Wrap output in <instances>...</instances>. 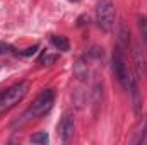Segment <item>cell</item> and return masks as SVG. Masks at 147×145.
Returning a JSON list of instances; mask_svg holds the SVG:
<instances>
[{"label": "cell", "mask_w": 147, "mask_h": 145, "mask_svg": "<svg viewBox=\"0 0 147 145\" xmlns=\"http://www.w3.org/2000/svg\"><path fill=\"white\" fill-rule=\"evenodd\" d=\"M134 62H135V77L140 79L146 75V58H144V51L135 46L134 48Z\"/></svg>", "instance_id": "8992f818"}, {"label": "cell", "mask_w": 147, "mask_h": 145, "mask_svg": "<svg viewBox=\"0 0 147 145\" xmlns=\"http://www.w3.org/2000/svg\"><path fill=\"white\" fill-rule=\"evenodd\" d=\"M53 104H55V91L46 89V91H43L36 99L33 101V104H31L29 109L24 113V116H22V118H24L26 121H28V119H36V118H41V116H45L50 109L53 108Z\"/></svg>", "instance_id": "7a4b0ae2"}, {"label": "cell", "mask_w": 147, "mask_h": 145, "mask_svg": "<svg viewBox=\"0 0 147 145\" xmlns=\"http://www.w3.org/2000/svg\"><path fill=\"white\" fill-rule=\"evenodd\" d=\"M113 73L118 80V84L125 89V91H130V85H132V79L134 75L128 70V65H127V55H125V50L121 46H115L113 50Z\"/></svg>", "instance_id": "6da1fadb"}, {"label": "cell", "mask_w": 147, "mask_h": 145, "mask_svg": "<svg viewBox=\"0 0 147 145\" xmlns=\"http://www.w3.org/2000/svg\"><path fill=\"white\" fill-rule=\"evenodd\" d=\"M28 91H29V84L28 82H19V84L2 91L0 92V113L9 111V109L14 108L16 104H19L26 97Z\"/></svg>", "instance_id": "3957f363"}, {"label": "cell", "mask_w": 147, "mask_h": 145, "mask_svg": "<svg viewBox=\"0 0 147 145\" xmlns=\"http://www.w3.org/2000/svg\"><path fill=\"white\" fill-rule=\"evenodd\" d=\"M31 142L33 144H41V145H46L50 142V137H48V133L46 132H39L36 135H33L31 137Z\"/></svg>", "instance_id": "30bf717a"}, {"label": "cell", "mask_w": 147, "mask_h": 145, "mask_svg": "<svg viewBox=\"0 0 147 145\" xmlns=\"http://www.w3.org/2000/svg\"><path fill=\"white\" fill-rule=\"evenodd\" d=\"M75 75H77L79 79H86V75H87V67H86L82 62H77V65H75Z\"/></svg>", "instance_id": "8fae6325"}, {"label": "cell", "mask_w": 147, "mask_h": 145, "mask_svg": "<svg viewBox=\"0 0 147 145\" xmlns=\"http://www.w3.org/2000/svg\"><path fill=\"white\" fill-rule=\"evenodd\" d=\"M116 44H118V46H121L125 51H127V48H128V44H130V33H128V29H127V26H125V24H121V26H120Z\"/></svg>", "instance_id": "52a82bcc"}, {"label": "cell", "mask_w": 147, "mask_h": 145, "mask_svg": "<svg viewBox=\"0 0 147 145\" xmlns=\"http://www.w3.org/2000/svg\"><path fill=\"white\" fill-rule=\"evenodd\" d=\"M9 48H10V46H9L7 43H3V41H0V55H3V53H7V51H9Z\"/></svg>", "instance_id": "5bb4252c"}, {"label": "cell", "mask_w": 147, "mask_h": 145, "mask_svg": "<svg viewBox=\"0 0 147 145\" xmlns=\"http://www.w3.org/2000/svg\"><path fill=\"white\" fill-rule=\"evenodd\" d=\"M69 2H77V0H69Z\"/></svg>", "instance_id": "9a60e30c"}, {"label": "cell", "mask_w": 147, "mask_h": 145, "mask_svg": "<svg viewBox=\"0 0 147 145\" xmlns=\"http://www.w3.org/2000/svg\"><path fill=\"white\" fill-rule=\"evenodd\" d=\"M57 130H58V137H60L63 142H69V140H70V137L74 135V116L70 113H65V114L62 116V119H60Z\"/></svg>", "instance_id": "5b68a950"}, {"label": "cell", "mask_w": 147, "mask_h": 145, "mask_svg": "<svg viewBox=\"0 0 147 145\" xmlns=\"http://www.w3.org/2000/svg\"><path fill=\"white\" fill-rule=\"evenodd\" d=\"M36 51H38V44H34V46L26 48V51H22V55H24V56H31V55H34Z\"/></svg>", "instance_id": "4fadbf2b"}, {"label": "cell", "mask_w": 147, "mask_h": 145, "mask_svg": "<svg viewBox=\"0 0 147 145\" xmlns=\"http://www.w3.org/2000/svg\"><path fill=\"white\" fill-rule=\"evenodd\" d=\"M115 17L116 12H115V3L111 0H101L96 5V22L101 31L110 33L115 26Z\"/></svg>", "instance_id": "277c9868"}, {"label": "cell", "mask_w": 147, "mask_h": 145, "mask_svg": "<svg viewBox=\"0 0 147 145\" xmlns=\"http://www.w3.org/2000/svg\"><path fill=\"white\" fill-rule=\"evenodd\" d=\"M51 44L57 50H60V51H69L70 50V43H69V39L65 36H58V34L51 36Z\"/></svg>", "instance_id": "ba28073f"}, {"label": "cell", "mask_w": 147, "mask_h": 145, "mask_svg": "<svg viewBox=\"0 0 147 145\" xmlns=\"http://www.w3.org/2000/svg\"><path fill=\"white\" fill-rule=\"evenodd\" d=\"M137 22H139V29H140V38L144 43H147V17L137 15Z\"/></svg>", "instance_id": "9c48e42d"}, {"label": "cell", "mask_w": 147, "mask_h": 145, "mask_svg": "<svg viewBox=\"0 0 147 145\" xmlns=\"http://www.w3.org/2000/svg\"><path fill=\"white\" fill-rule=\"evenodd\" d=\"M57 58H58V55H43V56L39 58V63H43V65H51L53 62H57Z\"/></svg>", "instance_id": "7c38bea8"}]
</instances>
